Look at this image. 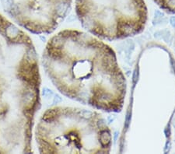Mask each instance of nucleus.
Wrapping results in <instances>:
<instances>
[{
  "label": "nucleus",
  "mask_w": 175,
  "mask_h": 154,
  "mask_svg": "<svg viewBox=\"0 0 175 154\" xmlns=\"http://www.w3.org/2000/svg\"><path fill=\"white\" fill-rule=\"evenodd\" d=\"M43 63L63 94L105 112L123 108L127 82L111 47L77 30H64L50 40Z\"/></svg>",
  "instance_id": "nucleus-1"
},
{
  "label": "nucleus",
  "mask_w": 175,
  "mask_h": 154,
  "mask_svg": "<svg viewBox=\"0 0 175 154\" xmlns=\"http://www.w3.org/2000/svg\"><path fill=\"white\" fill-rule=\"evenodd\" d=\"M42 152L50 153H109L112 134L100 113L73 107L45 112L39 127Z\"/></svg>",
  "instance_id": "nucleus-2"
},
{
  "label": "nucleus",
  "mask_w": 175,
  "mask_h": 154,
  "mask_svg": "<svg viewBox=\"0 0 175 154\" xmlns=\"http://www.w3.org/2000/svg\"><path fill=\"white\" fill-rule=\"evenodd\" d=\"M75 9L86 30L107 40L139 34L148 19L144 0H76Z\"/></svg>",
  "instance_id": "nucleus-3"
},
{
  "label": "nucleus",
  "mask_w": 175,
  "mask_h": 154,
  "mask_svg": "<svg viewBox=\"0 0 175 154\" xmlns=\"http://www.w3.org/2000/svg\"><path fill=\"white\" fill-rule=\"evenodd\" d=\"M158 6L168 13H175V0H153Z\"/></svg>",
  "instance_id": "nucleus-4"
},
{
  "label": "nucleus",
  "mask_w": 175,
  "mask_h": 154,
  "mask_svg": "<svg viewBox=\"0 0 175 154\" xmlns=\"http://www.w3.org/2000/svg\"><path fill=\"white\" fill-rule=\"evenodd\" d=\"M35 94L33 91H27L24 93L23 96L21 98V103L24 105L25 107H30L34 103Z\"/></svg>",
  "instance_id": "nucleus-5"
},
{
  "label": "nucleus",
  "mask_w": 175,
  "mask_h": 154,
  "mask_svg": "<svg viewBox=\"0 0 175 154\" xmlns=\"http://www.w3.org/2000/svg\"><path fill=\"white\" fill-rule=\"evenodd\" d=\"M26 60L30 65H34V64L37 63V54H36L34 49H28V51H26Z\"/></svg>",
  "instance_id": "nucleus-6"
},
{
  "label": "nucleus",
  "mask_w": 175,
  "mask_h": 154,
  "mask_svg": "<svg viewBox=\"0 0 175 154\" xmlns=\"http://www.w3.org/2000/svg\"><path fill=\"white\" fill-rule=\"evenodd\" d=\"M19 30L18 28L16 27L15 26H13L12 24H10L9 26L6 27V33L7 36L10 38H15L19 35Z\"/></svg>",
  "instance_id": "nucleus-7"
},
{
  "label": "nucleus",
  "mask_w": 175,
  "mask_h": 154,
  "mask_svg": "<svg viewBox=\"0 0 175 154\" xmlns=\"http://www.w3.org/2000/svg\"><path fill=\"white\" fill-rule=\"evenodd\" d=\"M51 91L49 90L48 89H47V88H45V89H44V90H43V96H44V97H47V95H51Z\"/></svg>",
  "instance_id": "nucleus-8"
},
{
  "label": "nucleus",
  "mask_w": 175,
  "mask_h": 154,
  "mask_svg": "<svg viewBox=\"0 0 175 154\" xmlns=\"http://www.w3.org/2000/svg\"><path fill=\"white\" fill-rule=\"evenodd\" d=\"M59 101H61V98H60L58 96H55V98H54V103H58V102H59Z\"/></svg>",
  "instance_id": "nucleus-9"
}]
</instances>
